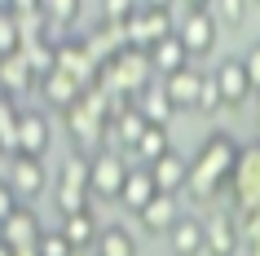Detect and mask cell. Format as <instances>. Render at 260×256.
<instances>
[{
    "mask_svg": "<svg viewBox=\"0 0 260 256\" xmlns=\"http://www.w3.org/2000/svg\"><path fill=\"white\" fill-rule=\"evenodd\" d=\"M216 110H225V102H220L216 84H212V75H207V84H203V97H199V115H216Z\"/></svg>",
    "mask_w": 260,
    "mask_h": 256,
    "instance_id": "cell-31",
    "label": "cell"
},
{
    "mask_svg": "<svg viewBox=\"0 0 260 256\" xmlns=\"http://www.w3.org/2000/svg\"><path fill=\"white\" fill-rule=\"evenodd\" d=\"M150 62H154V75H159V80H172L177 71L190 67V53H185V44L172 36V40H164V44L150 49Z\"/></svg>",
    "mask_w": 260,
    "mask_h": 256,
    "instance_id": "cell-20",
    "label": "cell"
},
{
    "mask_svg": "<svg viewBox=\"0 0 260 256\" xmlns=\"http://www.w3.org/2000/svg\"><path fill=\"white\" fill-rule=\"evenodd\" d=\"M22 208V199H18V190L14 186H0V221H9V216Z\"/></svg>",
    "mask_w": 260,
    "mask_h": 256,
    "instance_id": "cell-33",
    "label": "cell"
},
{
    "mask_svg": "<svg viewBox=\"0 0 260 256\" xmlns=\"http://www.w3.org/2000/svg\"><path fill=\"white\" fill-rule=\"evenodd\" d=\"M154 181H159V190L164 194H181V190H190V159L181 155V150H168L159 163H150Z\"/></svg>",
    "mask_w": 260,
    "mask_h": 256,
    "instance_id": "cell-15",
    "label": "cell"
},
{
    "mask_svg": "<svg viewBox=\"0 0 260 256\" xmlns=\"http://www.w3.org/2000/svg\"><path fill=\"white\" fill-rule=\"evenodd\" d=\"M230 208L234 212H256L260 208V141L243 146V159H238V173H234V186H230Z\"/></svg>",
    "mask_w": 260,
    "mask_h": 256,
    "instance_id": "cell-6",
    "label": "cell"
},
{
    "mask_svg": "<svg viewBox=\"0 0 260 256\" xmlns=\"http://www.w3.org/2000/svg\"><path fill=\"white\" fill-rule=\"evenodd\" d=\"M212 14H216V22L238 27V22L247 18V5H243V0H216V5H212Z\"/></svg>",
    "mask_w": 260,
    "mask_h": 256,
    "instance_id": "cell-30",
    "label": "cell"
},
{
    "mask_svg": "<svg viewBox=\"0 0 260 256\" xmlns=\"http://www.w3.org/2000/svg\"><path fill=\"white\" fill-rule=\"evenodd\" d=\"M159 194H164V190H159V181H154L150 168H133V173H128V181H123L119 203H123V208H128L133 216H141L154 199H159Z\"/></svg>",
    "mask_w": 260,
    "mask_h": 256,
    "instance_id": "cell-14",
    "label": "cell"
},
{
    "mask_svg": "<svg viewBox=\"0 0 260 256\" xmlns=\"http://www.w3.org/2000/svg\"><path fill=\"white\" fill-rule=\"evenodd\" d=\"M164 84H168V93H172V102H177V110H199V97H203L207 75L199 67H185V71H177V75L164 80Z\"/></svg>",
    "mask_w": 260,
    "mask_h": 256,
    "instance_id": "cell-18",
    "label": "cell"
},
{
    "mask_svg": "<svg viewBox=\"0 0 260 256\" xmlns=\"http://www.w3.org/2000/svg\"><path fill=\"white\" fill-rule=\"evenodd\" d=\"M40 239H44V225L36 216V208H27V203L9 221H0V243L14 247V252H31V247H40Z\"/></svg>",
    "mask_w": 260,
    "mask_h": 256,
    "instance_id": "cell-11",
    "label": "cell"
},
{
    "mask_svg": "<svg viewBox=\"0 0 260 256\" xmlns=\"http://www.w3.org/2000/svg\"><path fill=\"white\" fill-rule=\"evenodd\" d=\"M80 97H84V89L71 80V75H62V71H53V75L40 84V102H44V106H53V115H67Z\"/></svg>",
    "mask_w": 260,
    "mask_h": 256,
    "instance_id": "cell-16",
    "label": "cell"
},
{
    "mask_svg": "<svg viewBox=\"0 0 260 256\" xmlns=\"http://www.w3.org/2000/svg\"><path fill=\"white\" fill-rule=\"evenodd\" d=\"M62 234L71 239V247H75V252H84V247H97V243H102L97 212L88 208V212H80V216H67V221H62Z\"/></svg>",
    "mask_w": 260,
    "mask_h": 256,
    "instance_id": "cell-21",
    "label": "cell"
},
{
    "mask_svg": "<svg viewBox=\"0 0 260 256\" xmlns=\"http://www.w3.org/2000/svg\"><path fill=\"white\" fill-rule=\"evenodd\" d=\"M14 256H40V252H36V247H31V252H14Z\"/></svg>",
    "mask_w": 260,
    "mask_h": 256,
    "instance_id": "cell-35",
    "label": "cell"
},
{
    "mask_svg": "<svg viewBox=\"0 0 260 256\" xmlns=\"http://www.w3.org/2000/svg\"><path fill=\"white\" fill-rule=\"evenodd\" d=\"M168 243H172V256H207V221L194 216V212H185L177 225H172Z\"/></svg>",
    "mask_w": 260,
    "mask_h": 256,
    "instance_id": "cell-13",
    "label": "cell"
},
{
    "mask_svg": "<svg viewBox=\"0 0 260 256\" xmlns=\"http://www.w3.org/2000/svg\"><path fill=\"white\" fill-rule=\"evenodd\" d=\"M22 49H27V40H22V27H18L14 9L5 5V9H0V58H18Z\"/></svg>",
    "mask_w": 260,
    "mask_h": 256,
    "instance_id": "cell-27",
    "label": "cell"
},
{
    "mask_svg": "<svg viewBox=\"0 0 260 256\" xmlns=\"http://www.w3.org/2000/svg\"><path fill=\"white\" fill-rule=\"evenodd\" d=\"M18 133H22V110L9 93L0 97V146H5V159L18 155Z\"/></svg>",
    "mask_w": 260,
    "mask_h": 256,
    "instance_id": "cell-24",
    "label": "cell"
},
{
    "mask_svg": "<svg viewBox=\"0 0 260 256\" xmlns=\"http://www.w3.org/2000/svg\"><path fill=\"white\" fill-rule=\"evenodd\" d=\"M212 84H216L225 110L247 106V97L256 93V89H251V75H247V67H243V58H220L216 71H212Z\"/></svg>",
    "mask_w": 260,
    "mask_h": 256,
    "instance_id": "cell-8",
    "label": "cell"
},
{
    "mask_svg": "<svg viewBox=\"0 0 260 256\" xmlns=\"http://www.w3.org/2000/svg\"><path fill=\"white\" fill-rule=\"evenodd\" d=\"M5 186H14L22 203L40 199V194H44V186H49L44 159H31V155H14V159H5Z\"/></svg>",
    "mask_w": 260,
    "mask_h": 256,
    "instance_id": "cell-10",
    "label": "cell"
},
{
    "mask_svg": "<svg viewBox=\"0 0 260 256\" xmlns=\"http://www.w3.org/2000/svg\"><path fill=\"white\" fill-rule=\"evenodd\" d=\"M177 9L172 5H137L133 18H128V44L133 49H146L150 53L154 44H164L177 36Z\"/></svg>",
    "mask_w": 260,
    "mask_h": 256,
    "instance_id": "cell-3",
    "label": "cell"
},
{
    "mask_svg": "<svg viewBox=\"0 0 260 256\" xmlns=\"http://www.w3.org/2000/svg\"><path fill=\"white\" fill-rule=\"evenodd\" d=\"M93 190H75V186H53V203H57V212H62V221L67 216H80L93 208Z\"/></svg>",
    "mask_w": 260,
    "mask_h": 256,
    "instance_id": "cell-28",
    "label": "cell"
},
{
    "mask_svg": "<svg viewBox=\"0 0 260 256\" xmlns=\"http://www.w3.org/2000/svg\"><path fill=\"white\" fill-rule=\"evenodd\" d=\"M0 75H5V93H9V97L22 93V89H36V93H40V80H36V71H31L27 53H18V58H0Z\"/></svg>",
    "mask_w": 260,
    "mask_h": 256,
    "instance_id": "cell-22",
    "label": "cell"
},
{
    "mask_svg": "<svg viewBox=\"0 0 260 256\" xmlns=\"http://www.w3.org/2000/svg\"><path fill=\"white\" fill-rule=\"evenodd\" d=\"M97 256H137V239L123 225H106L102 230V243H97Z\"/></svg>",
    "mask_w": 260,
    "mask_h": 256,
    "instance_id": "cell-26",
    "label": "cell"
},
{
    "mask_svg": "<svg viewBox=\"0 0 260 256\" xmlns=\"http://www.w3.org/2000/svg\"><path fill=\"white\" fill-rule=\"evenodd\" d=\"M181 216H185V212H181V199H177V194H159L137 221H141L146 234H172V225H177Z\"/></svg>",
    "mask_w": 260,
    "mask_h": 256,
    "instance_id": "cell-17",
    "label": "cell"
},
{
    "mask_svg": "<svg viewBox=\"0 0 260 256\" xmlns=\"http://www.w3.org/2000/svg\"><path fill=\"white\" fill-rule=\"evenodd\" d=\"M146 128H150V120L133 106V110H123V115H115V120H110V141L137 150V141H141V133H146Z\"/></svg>",
    "mask_w": 260,
    "mask_h": 256,
    "instance_id": "cell-23",
    "label": "cell"
},
{
    "mask_svg": "<svg viewBox=\"0 0 260 256\" xmlns=\"http://www.w3.org/2000/svg\"><path fill=\"white\" fill-rule=\"evenodd\" d=\"M168 150H172V141H168V124H150V128L141 133V141H137V150H133V155L141 159V168H150V163L164 159Z\"/></svg>",
    "mask_w": 260,
    "mask_h": 256,
    "instance_id": "cell-25",
    "label": "cell"
},
{
    "mask_svg": "<svg viewBox=\"0 0 260 256\" xmlns=\"http://www.w3.org/2000/svg\"><path fill=\"white\" fill-rule=\"evenodd\" d=\"M53 146V124L44 110H22V133H18V155L44 159V150Z\"/></svg>",
    "mask_w": 260,
    "mask_h": 256,
    "instance_id": "cell-12",
    "label": "cell"
},
{
    "mask_svg": "<svg viewBox=\"0 0 260 256\" xmlns=\"http://www.w3.org/2000/svg\"><path fill=\"white\" fill-rule=\"evenodd\" d=\"M57 71L71 75L80 89H93V84H97V71H102V58H97L93 40H84V36H67V40L57 44Z\"/></svg>",
    "mask_w": 260,
    "mask_h": 256,
    "instance_id": "cell-5",
    "label": "cell"
},
{
    "mask_svg": "<svg viewBox=\"0 0 260 256\" xmlns=\"http://www.w3.org/2000/svg\"><path fill=\"white\" fill-rule=\"evenodd\" d=\"M238 159H243V141L230 137L225 128H212V133L203 137V146L194 150V159H190V199L199 203V208L230 199Z\"/></svg>",
    "mask_w": 260,
    "mask_h": 256,
    "instance_id": "cell-1",
    "label": "cell"
},
{
    "mask_svg": "<svg viewBox=\"0 0 260 256\" xmlns=\"http://www.w3.org/2000/svg\"><path fill=\"white\" fill-rule=\"evenodd\" d=\"M203 221H207V256H238L243 252V225H238L234 208H212Z\"/></svg>",
    "mask_w": 260,
    "mask_h": 256,
    "instance_id": "cell-9",
    "label": "cell"
},
{
    "mask_svg": "<svg viewBox=\"0 0 260 256\" xmlns=\"http://www.w3.org/2000/svg\"><path fill=\"white\" fill-rule=\"evenodd\" d=\"M181 22H177V40L185 44L190 58H207L216 49V14L212 5H177Z\"/></svg>",
    "mask_w": 260,
    "mask_h": 256,
    "instance_id": "cell-4",
    "label": "cell"
},
{
    "mask_svg": "<svg viewBox=\"0 0 260 256\" xmlns=\"http://www.w3.org/2000/svg\"><path fill=\"white\" fill-rule=\"evenodd\" d=\"M256 128H260V93H256Z\"/></svg>",
    "mask_w": 260,
    "mask_h": 256,
    "instance_id": "cell-34",
    "label": "cell"
},
{
    "mask_svg": "<svg viewBox=\"0 0 260 256\" xmlns=\"http://www.w3.org/2000/svg\"><path fill=\"white\" fill-rule=\"evenodd\" d=\"M36 252L40 256H75V247H71V239L62 234V225H57V230H44V239H40Z\"/></svg>",
    "mask_w": 260,
    "mask_h": 256,
    "instance_id": "cell-29",
    "label": "cell"
},
{
    "mask_svg": "<svg viewBox=\"0 0 260 256\" xmlns=\"http://www.w3.org/2000/svg\"><path fill=\"white\" fill-rule=\"evenodd\" d=\"M243 67H247V75H251V89L260 93V40H256V44H251V49L243 53Z\"/></svg>",
    "mask_w": 260,
    "mask_h": 256,
    "instance_id": "cell-32",
    "label": "cell"
},
{
    "mask_svg": "<svg viewBox=\"0 0 260 256\" xmlns=\"http://www.w3.org/2000/svg\"><path fill=\"white\" fill-rule=\"evenodd\" d=\"M137 110H141L150 124H168L172 115H177V102H172V93H168V84H164V80H154V84H146V89H141Z\"/></svg>",
    "mask_w": 260,
    "mask_h": 256,
    "instance_id": "cell-19",
    "label": "cell"
},
{
    "mask_svg": "<svg viewBox=\"0 0 260 256\" xmlns=\"http://www.w3.org/2000/svg\"><path fill=\"white\" fill-rule=\"evenodd\" d=\"M62 124H67V133H71L75 155L93 159L102 150H110V102H106L102 89H84V97L62 115Z\"/></svg>",
    "mask_w": 260,
    "mask_h": 256,
    "instance_id": "cell-2",
    "label": "cell"
},
{
    "mask_svg": "<svg viewBox=\"0 0 260 256\" xmlns=\"http://www.w3.org/2000/svg\"><path fill=\"white\" fill-rule=\"evenodd\" d=\"M128 173H133V168L123 163V155H119L115 146H110V150H102V155H93V181H88L93 199H102V203H119Z\"/></svg>",
    "mask_w": 260,
    "mask_h": 256,
    "instance_id": "cell-7",
    "label": "cell"
}]
</instances>
